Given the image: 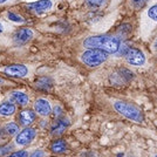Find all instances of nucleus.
<instances>
[{
	"mask_svg": "<svg viewBox=\"0 0 157 157\" xmlns=\"http://www.w3.org/2000/svg\"><path fill=\"white\" fill-rule=\"evenodd\" d=\"M4 129H5V132H6L7 135L14 136V135H17L19 132V125L17 124L15 122H8L4 127Z\"/></svg>",
	"mask_w": 157,
	"mask_h": 157,
	"instance_id": "dca6fc26",
	"label": "nucleus"
},
{
	"mask_svg": "<svg viewBox=\"0 0 157 157\" xmlns=\"http://www.w3.org/2000/svg\"><path fill=\"white\" fill-rule=\"evenodd\" d=\"M34 111L39 114L40 116H48L52 113V105L45 98H39L34 103Z\"/></svg>",
	"mask_w": 157,
	"mask_h": 157,
	"instance_id": "1a4fd4ad",
	"label": "nucleus"
},
{
	"mask_svg": "<svg viewBox=\"0 0 157 157\" xmlns=\"http://www.w3.org/2000/svg\"><path fill=\"white\" fill-rule=\"evenodd\" d=\"M15 105L12 103L11 101H5V102H1L0 103V115L1 116H5V117H8V116H12L15 113Z\"/></svg>",
	"mask_w": 157,
	"mask_h": 157,
	"instance_id": "ddd939ff",
	"label": "nucleus"
},
{
	"mask_svg": "<svg viewBox=\"0 0 157 157\" xmlns=\"http://www.w3.org/2000/svg\"><path fill=\"white\" fill-rule=\"evenodd\" d=\"M7 157H28V152L26 150H20L12 152L11 155H8Z\"/></svg>",
	"mask_w": 157,
	"mask_h": 157,
	"instance_id": "412c9836",
	"label": "nucleus"
},
{
	"mask_svg": "<svg viewBox=\"0 0 157 157\" xmlns=\"http://www.w3.org/2000/svg\"><path fill=\"white\" fill-rule=\"evenodd\" d=\"M51 150L54 152V154H62L67 150V144L63 140H56L52 143V147H51Z\"/></svg>",
	"mask_w": 157,
	"mask_h": 157,
	"instance_id": "4468645a",
	"label": "nucleus"
},
{
	"mask_svg": "<svg viewBox=\"0 0 157 157\" xmlns=\"http://www.w3.org/2000/svg\"><path fill=\"white\" fill-rule=\"evenodd\" d=\"M148 2V0H130V5L135 10H141Z\"/></svg>",
	"mask_w": 157,
	"mask_h": 157,
	"instance_id": "a211bd4d",
	"label": "nucleus"
},
{
	"mask_svg": "<svg viewBox=\"0 0 157 157\" xmlns=\"http://www.w3.org/2000/svg\"><path fill=\"white\" fill-rule=\"evenodd\" d=\"M124 59L125 61L130 66H143L145 63V55L142 51H140L137 48L130 47L128 48L124 53Z\"/></svg>",
	"mask_w": 157,
	"mask_h": 157,
	"instance_id": "20e7f679",
	"label": "nucleus"
},
{
	"mask_svg": "<svg viewBox=\"0 0 157 157\" xmlns=\"http://www.w3.org/2000/svg\"><path fill=\"white\" fill-rule=\"evenodd\" d=\"M155 157H157V155H156V156H155Z\"/></svg>",
	"mask_w": 157,
	"mask_h": 157,
	"instance_id": "393cba45",
	"label": "nucleus"
},
{
	"mask_svg": "<svg viewBox=\"0 0 157 157\" xmlns=\"http://www.w3.org/2000/svg\"><path fill=\"white\" fill-rule=\"evenodd\" d=\"M36 118V113L32 109H25V110L20 111L19 114V122L21 125H31Z\"/></svg>",
	"mask_w": 157,
	"mask_h": 157,
	"instance_id": "f8f14e48",
	"label": "nucleus"
},
{
	"mask_svg": "<svg viewBox=\"0 0 157 157\" xmlns=\"http://www.w3.org/2000/svg\"><path fill=\"white\" fill-rule=\"evenodd\" d=\"M4 73L13 78H26L28 74V68L24 65H10L5 67Z\"/></svg>",
	"mask_w": 157,
	"mask_h": 157,
	"instance_id": "0eeeda50",
	"label": "nucleus"
},
{
	"mask_svg": "<svg viewBox=\"0 0 157 157\" xmlns=\"http://www.w3.org/2000/svg\"><path fill=\"white\" fill-rule=\"evenodd\" d=\"M33 36H34V33L31 28L22 27L13 34V41L17 45H24V44L28 42L29 40H32Z\"/></svg>",
	"mask_w": 157,
	"mask_h": 157,
	"instance_id": "423d86ee",
	"label": "nucleus"
},
{
	"mask_svg": "<svg viewBox=\"0 0 157 157\" xmlns=\"http://www.w3.org/2000/svg\"><path fill=\"white\" fill-rule=\"evenodd\" d=\"M12 149H13V145L12 144H6L4 147H0V156H4V155L8 154V152H11Z\"/></svg>",
	"mask_w": 157,
	"mask_h": 157,
	"instance_id": "aec40b11",
	"label": "nucleus"
},
{
	"mask_svg": "<svg viewBox=\"0 0 157 157\" xmlns=\"http://www.w3.org/2000/svg\"><path fill=\"white\" fill-rule=\"evenodd\" d=\"M44 156H45V152L42 150H35L33 151L28 157H44Z\"/></svg>",
	"mask_w": 157,
	"mask_h": 157,
	"instance_id": "4be33fe9",
	"label": "nucleus"
},
{
	"mask_svg": "<svg viewBox=\"0 0 157 157\" xmlns=\"http://www.w3.org/2000/svg\"><path fill=\"white\" fill-rule=\"evenodd\" d=\"M7 19L12 22H15V24H24L25 22V19L18 13H14V12H8L6 14Z\"/></svg>",
	"mask_w": 157,
	"mask_h": 157,
	"instance_id": "f3484780",
	"label": "nucleus"
},
{
	"mask_svg": "<svg viewBox=\"0 0 157 157\" xmlns=\"http://www.w3.org/2000/svg\"><path fill=\"white\" fill-rule=\"evenodd\" d=\"M14 0H0V6L1 5H6V4H10V2H13Z\"/></svg>",
	"mask_w": 157,
	"mask_h": 157,
	"instance_id": "5701e85b",
	"label": "nucleus"
},
{
	"mask_svg": "<svg viewBox=\"0 0 157 157\" xmlns=\"http://www.w3.org/2000/svg\"><path fill=\"white\" fill-rule=\"evenodd\" d=\"M4 32H5V25L0 21V34H1V33H4Z\"/></svg>",
	"mask_w": 157,
	"mask_h": 157,
	"instance_id": "b1692460",
	"label": "nucleus"
},
{
	"mask_svg": "<svg viewBox=\"0 0 157 157\" xmlns=\"http://www.w3.org/2000/svg\"><path fill=\"white\" fill-rule=\"evenodd\" d=\"M35 136H36L35 129L27 127V128L22 129L20 132L17 134V136H15V144L19 145V147H26L35 138Z\"/></svg>",
	"mask_w": 157,
	"mask_h": 157,
	"instance_id": "39448f33",
	"label": "nucleus"
},
{
	"mask_svg": "<svg viewBox=\"0 0 157 157\" xmlns=\"http://www.w3.org/2000/svg\"><path fill=\"white\" fill-rule=\"evenodd\" d=\"M10 101L14 103V105H19L21 107H25L28 105L29 102V98L26 93L20 92V90H15L10 94Z\"/></svg>",
	"mask_w": 157,
	"mask_h": 157,
	"instance_id": "9b49d317",
	"label": "nucleus"
},
{
	"mask_svg": "<svg viewBox=\"0 0 157 157\" xmlns=\"http://www.w3.org/2000/svg\"><path fill=\"white\" fill-rule=\"evenodd\" d=\"M148 17L149 19H151L152 21H157V4L151 6L149 10H148Z\"/></svg>",
	"mask_w": 157,
	"mask_h": 157,
	"instance_id": "6ab92c4d",
	"label": "nucleus"
},
{
	"mask_svg": "<svg viewBox=\"0 0 157 157\" xmlns=\"http://www.w3.org/2000/svg\"><path fill=\"white\" fill-rule=\"evenodd\" d=\"M87 6L89 7L90 10H102L107 6L108 0H86Z\"/></svg>",
	"mask_w": 157,
	"mask_h": 157,
	"instance_id": "2eb2a0df",
	"label": "nucleus"
},
{
	"mask_svg": "<svg viewBox=\"0 0 157 157\" xmlns=\"http://www.w3.org/2000/svg\"><path fill=\"white\" fill-rule=\"evenodd\" d=\"M107 55L108 54L101 49L92 48V49L86 51L81 55V60L85 65L89 66V67H98V66L102 65L107 60Z\"/></svg>",
	"mask_w": 157,
	"mask_h": 157,
	"instance_id": "7ed1b4c3",
	"label": "nucleus"
},
{
	"mask_svg": "<svg viewBox=\"0 0 157 157\" xmlns=\"http://www.w3.org/2000/svg\"><path fill=\"white\" fill-rule=\"evenodd\" d=\"M68 127H69V118L63 116V117L58 118V121H55L53 123L52 127H51V132H52V135L59 136V135H62L67 130Z\"/></svg>",
	"mask_w": 157,
	"mask_h": 157,
	"instance_id": "9d476101",
	"label": "nucleus"
},
{
	"mask_svg": "<svg viewBox=\"0 0 157 157\" xmlns=\"http://www.w3.org/2000/svg\"><path fill=\"white\" fill-rule=\"evenodd\" d=\"M113 105L118 114H121L122 116L127 117L128 120H131V121L137 122V123H142L144 121L142 110L132 103L125 102V101H114Z\"/></svg>",
	"mask_w": 157,
	"mask_h": 157,
	"instance_id": "f03ea898",
	"label": "nucleus"
},
{
	"mask_svg": "<svg viewBox=\"0 0 157 157\" xmlns=\"http://www.w3.org/2000/svg\"><path fill=\"white\" fill-rule=\"evenodd\" d=\"M53 6L52 0H38L35 2H32V4H28L27 5V8L31 10L35 13H44V12H47L49 11Z\"/></svg>",
	"mask_w": 157,
	"mask_h": 157,
	"instance_id": "6e6552de",
	"label": "nucleus"
},
{
	"mask_svg": "<svg viewBox=\"0 0 157 157\" xmlns=\"http://www.w3.org/2000/svg\"><path fill=\"white\" fill-rule=\"evenodd\" d=\"M83 46L86 48H96L105 52L107 54H114L120 51L121 41L120 39L110 35H95L89 36L83 41Z\"/></svg>",
	"mask_w": 157,
	"mask_h": 157,
	"instance_id": "f257e3e1",
	"label": "nucleus"
}]
</instances>
